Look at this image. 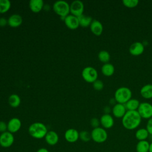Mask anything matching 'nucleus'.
<instances>
[{"instance_id": "72a5a7b5", "label": "nucleus", "mask_w": 152, "mask_h": 152, "mask_svg": "<svg viewBox=\"0 0 152 152\" xmlns=\"http://www.w3.org/2000/svg\"><path fill=\"white\" fill-rule=\"evenodd\" d=\"M7 131V124L4 121H0V132L3 133Z\"/></svg>"}, {"instance_id": "7ed1b4c3", "label": "nucleus", "mask_w": 152, "mask_h": 152, "mask_svg": "<svg viewBox=\"0 0 152 152\" xmlns=\"http://www.w3.org/2000/svg\"><path fill=\"white\" fill-rule=\"evenodd\" d=\"M132 97V91L127 87H121L117 88L114 94V99L116 103H126Z\"/></svg>"}, {"instance_id": "412c9836", "label": "nucleus", "mask_w": 152, "mask_h": 152, "mask_svg": "<svg viewBox=\"0 0 152 152\" xmlns=\"http://www.w3.org/2000/svg\"><path fill=\"white\" fill-rule=\"evenodd\" d=\"M102 74L106 77L112 76L115 72V67L113 64L108 62L104 64L101 69Z\"/></svg>"}, {"instance_id": "e433bc0d", "label": "nucleus", "mask_w": 152, "mask_h": 152, "mask_svg": "<svg viewBox=\"0 0 152 152\" xmlns=\"http://www.w3.org/2000/svg\"><path fill=\"white\" fill-rule=\"evenodd\" d=\"M36 152H49V151L46 148H40L38 149Z\"/></svg>"}, {"instance_id": "393cba45", "label": "nucleus", "mask_w": 152, "mask_h": 152, "mask_svg": "<svg viewBox=\"0 0 152 152\" xmlns=\"http://www.w3.org/2000/svg\"><path fill=\"white\" fill-rule=\"evenodd\" d=\"M79 24L83 27H87L90 26L91 22L93 21V19L90 16H87L84 14L79 16L78 17Z\"/></svg>"}, {"instance_id": "1a4fd4ad", "label": "nucleus", "mask_w": 152, "mask_h": 152, "mask_svg": "<svg viewBox=\"0 0 152 152\" xmlns=\"http://www.w3.org/2000/svg\"><path fill=\"white\" fill-rule=\"evenodd\" d=\"M84 9V6L83 2L79 0L74 1L70 5V12L71 15L77 17L83 14Z\"/></svg>"}, {"instance_id": "4468645a", "label": "nucleus", "mask_w": 152, "mask_h": 152, "mask_svg": "<svg viewBox=\"0 0 152 152\" xmlns=\"http://www.w3.org/2000/svg\"><path fill=\"white\" fill-rule=\"evenodd\" d=\"M64 20L66 27L71 30H75L80 26L78 17L73 15L69 14L65 17Z\"/></svg>"}, {"instance_id": "c756f323", "label": "nucleus", "mask_w": 152, "mask_h": 152, "mask_svg": "<svg viewBox=\"0 0 152 152\" xmlns=\"http://www.w3.org/2000/svg\"><path fill=\"white\" fill-rule=\"evenodd\" d=\"M122 3L128 8H134L138 5L139 1L138 0H123Z\"/></svg>"}, {"instance_id": "c9c22d12", "label": "nucleus", "mask_w": 152, "mask_h": 152, "mask_svg": "<svg viewBox=\"0 0 152 152\" xmlns=\"http://www.w3.org/2000/svg\"><path fill=\"white\" fill-rule=\"evenodd\" d=\"M103 110H104V114H109L110 112V111L112 112V109H110V107L109 106H106V107H104Z\"/></svg>"}, {"instance_id": "39448f33", "label": "nucleus", "mask_w": 152, "mask_h": 152, "mask_svg": "<svg viewBox=\"0 0 152 152\" xmlns=\"http://www.w3.org/2000/svg\"><path fill=\"white\" fill-rule=\"evenodd\" d=\"M91 140L97 143H103L107 138V133L106 129L102 127L93 128L91 132Z\"/></svg>"}, {"instance_id": "20e7f679", "label": "nucleus", "mask_w": 152, "mask_h": 152, "mask_svg": "<svg viewBox=\"0 0 152 152\" xmlns=\"http://www.w3.org/2000/svg\"><path fill=\"white\" fill-rule=\"evenodd\" d=\"M53 10L61 18L66 17L70 12V5L64 1H56L53 5Z\"/></svg>"}, {"instance_id": "c85d7f7f", "label": "nucleus", "mask_w": 152, "mask_h": 152, "mask_svg": "<svg viewBox=\"0 0 152 152\" xmlns=\"http://www.w3.org/2000/svg\"><path fill=\"white\" fill-rule=\"evenodd\" d=\"M79 138L83 142H88L91 139V133L87 131H82L79 132Z\"/></svg>"}, {"instance_id": "9d476101", "label": "nucleus", "mask_w": 152, "mask_h": 152, "mask_svg": "<svg viewBox=\"0 0 152 152\" xmlns=\"http://www.w3.org/2000/svg\"><path fill=\"white\" fill-rule=\"evenodd\" d=\"M21 127V122L17 118H12L7 124L8 131L14 134L18 132Z\"/></svg>"}, {"instance_id": "cd10ccee", "label": "nucleus", "mask_w": 152, "mask_h": 152, "mask_svg": "<svg viewBox=\"0 0 152 152\" xmlns=\"http://www.w3.org/2000/svg\"><path fill=\"white\" fill-rule=\"evenodd\" d=\"M11 7V2L9 0H0V14L7 12Z\"/></svg>"}, {"instance_id": "6ab92c4d", "label": "nucleus", "mask_w": 152, "mask_h": 152, "mask_svg": "<svg viewBox=\"0 0 152 152\" xmlns=\"http://www.w3.org/2000/svg\"><path fill=\"white\" fill-rule=\"evenodd\" d=\"M44 5V2L42 0H31L29 2V7L31 11L33 12H40Z\"/></svg>"}, {"instance_id": "f3484780", "label": "nucleus", "mask_w": 152, "mask_h": 152, "mask_svg": "<svg viewBox=\"0 0 152 152\" xmlns=\"http://www.w3.org/2000/svg\"><path fill=\"white\" fill-rule=\"evenodd\" d=\"M90 27L91 31L96 36L101 35L103 30V27L102 23L97 20H93Z\"/></svg>"}, {"instance_id": "423d86ee", "label": "nucleus", "mask_w": 152, "mask_h": 152, "mask_svg": "<svg viewBox=\"0 0 152 152\" xmlns=\"http://www.w3.org/2000/svg\"><path fill=\"white\" fill-rule=\"evenodd\" d=\"M81 75L86 82L93 83L97 80L98 72L94 68L88 66L83 69L81 72Z\"/></svg>"}, {"instance_id": "f704fd0d", "label": "nucleus", "mask_w": 152, "mask_h": 152, "mask_svg": "<svg viewBox=\"0 0 152 152\" xmlns=\"http://www.w3.org/2000/svg\"><path fill=\"white\" fill-rule=\"evenodd\" d=\"M8 24V20H7L4 17L0 18V26L4 27Z\"/></svg>"}, {"instance_id": "a878e982", "label": "nucleus", "mask_w": 152, "mask_h": 152, "mask_svg": "<svg viewBox=\"0 0 152 152\" xmlns=\"http://www.w3.org/2000/svg\"><path fill=\"white\" fill-rule=\"evenodd\" d=\"M8 103L10 106L12 107H17L20 104V97L16 94H12L8 98Z\"/></svg>"}, {"instance_id": "dca6fc26", "label": "nucleus", "mask_w": 152, "mask_h": 152, "mask_svg": "<svg viewBox=\"0 0 152 152\" xmlns=\"http://www.w3.org/2000/svg\"><path fill=\"white\" fill-rule=\"evenodd\" d=\"M46 142L50 145H56L59 141V136L58 134L54 131H48L45 137Z\"/></svg>"}, {"instance_id": "ddd939ff", "label": "nucleus", "mask_w": 152, "mask_h": 152, "mask_svg": "<svg viewBox=\"0 0 152 152\" xmlns=\"http://www.w3.org/2000/svg\"><path fill=\"white\" fill-rule=\"evenodd\" d=\"M144 51V46L140 42H135L131 45L129 48V53L134 56L141 55Z\"/></svg>"}, {"instance_id": "bb28decb", "label": "nucleus", "mask_w": 152, "mask_h": 152, "mask_svg": "<svg viewBox=\"0 0 152 152\" xmlns=\"http://www.w3.org/2000/svg\"><path fill=\"white\" fill-rule=\"evenodd\" d=\"M98 59L103 64L108 63L110 59V53L107 50H102L98 53Z\"/></svg>"}, {"instance_id": "6e6552de", "label": "nucleus", "mask_w": 152, "mask_h": 152, "mask_svg": "<svg viewBox=\"0 0 152 152\" xmlns=\"http://www.w3.org/2000/svg\"><path fill=\"white\" fill-rule=\"evenodd\" d=\"M14 142L13 134L9 131L1 133L0 135V145L4 148L10 147Z\"/></svg>"}, {"instance_id": "b1692460", "label": "nucleus", "mask_w": 152, "mask_h": 152, "mask_svg": "<svg viewBox=\"0 0 152 152\" xmlns=\"http://www.w3.org/2000/svg\"><path fill=\"white\" fill-rule=\"evenodd\" d=\"M150 143L147 140L139 141L136 145L137 152H148Z\"/></svg>"}, {"instance_id": "473e14b6", "label": "nucleus", "mask_w": 152, "mask_h": 152, "mask_svg": "<svg viewBox=\"0 0 152 152\" xmlns=\"http://www.w3.org/2000/svg\"><path fill=\"white\" fill-rule=\"evenodd\" d=\"M147 130L148 131L150 135H152V118L148 119V121L146 124Z\"/></svg>"}, {"instance_id": "a211bd4d", "label": "nucleus", "mask_w": 152, "mask_h": 152, "mask_svg": "<svg viewBox=\"0 0 152 152\" xmlns=\"http://www.w3.org/2000/svg\"><path fill=\"white\" fill-rule=\"evenodd\" d=\"M23 23L22 17L17 14L11 15L8 19V24L11 27H19Z\"/></svg>"}, {"instance_id": "f03ea898", "label": "nucleus", "mask_w": 152, "mask_h": 152, "mask_svg": "<svg viewBox=\"0 0 152 152\" xmlns=\"http://www.w3.org/2000/svg\"><path fill=\"white\" fill-rule=\"evenodd\" d=\"M28 133L34 138L42 139L45 138L48 132L46 126L42 122H34L28 127Z\"/></svg>"}, {"instance_id": "2f4dec72", "label": "nucleus", "mask_w": 152, "mask_h": 152, "mask_svg": "<svg viewBox=\"0 0 152 152\" xmlns=\"http://www.w3.org/2000/svg\"><path fill=\"white\" fill-rule=\"evenodd\" d=\"M100 124V120L99 119H97V118H93L90 120V125L93 128L99 127Z\"/></svg>"}, {"instance_id": "f8f14e48", "label": "nucleus", "mask_w": 152, "mask_h": 152, "mask_svg": "<svg viewBox=\"0 0 152 152\" xmlns=\"http://www.w3.org/2000/svg\"><path fill=\"white\" fill-rule=\"evenodd\" d=\"M64 138L68 142H75L79 139V132L75 129L69 128L65 131L64 134Z\"/></svg>"}, {"instance_id": "4be33fe9", "label": "nucleus", "mask_w": 152, "mask_h": 152, "mask_svg": "<svg viewBox=\"0 0 152 152\" xmlns=\"http://www.w3.org/2000/svg\"><path fill=\"white\" fill-rule=\"evenodd\" d=\"M140 104V102L137 99L131 98L124 104L126 110H137Z\"/></svg>"}, {"instance_id": "aec40b11", "label": "nucleus", "mask_w": 152, "mask_h": 152, "mask_svg": "<svg viewBox=\"0 0 152 152\" xmlns=\"http://www.w3.org/2000/svg\"><path fill=\"white\" fill-rule=\"evenodd\" d=\"M140 94L144 99L152 98V84H147L140 89Z\"/></svg>"}, {"instance_id": "f257e3e1", "label": "nucleus", "mask_w": 152, "mask_h": 152, "mask_svg": "<svg viewBox=\"0 0 152 152\" xmlns=\"http://www.w3.org/2000/svg\"><path fill=\"white\" fill-rule=\"evenodd\" d=\"M141 119L137 110H127L122 118V124L125 129L133 130L139 126Z\"/></svg>"}, {"instance_id": "9b49d317", "label": "nucleus", "mask_w": 152, "mask_h": 152, "mask_svg": "<svg viewBox=\"0 0 152 152\" xmlns=\"http://www.w3.org/2000/svg\"><path fill=\"white\" fill-rule=\"evenodd\" d=\"M126 111L125 104L118 103H115L112 108V115L117 118H122Z\"/></svg>"}, {"instance_id": "0eeeda50", "label": "nucleus", "mask_w": 152, "mask_h": 152, "mask_svg": "<svg viewBox=\"0 0 152 152\" xmlns=\"http://www.w3.org/2000/svg\"><path fill=\"white\" fill-rule=\"evenodd\" d=\"M137 112L141 118L149 119L152 118V104L148 102L140 103Z\"/></svg>"}, {"instance_id": "2eb2a0df", "label": "nucleus", "mask_w": 152, "mask_h": 152, "mask_svg": "<svg viewBox=\"0 0 152 152\" xmlns=\"http://www.w3.org/2000/svg\"><path fill=\"white\" fill-rule=\"evenodd\" d=\"M100 125L104 129H110L114 125V119L110 114H103L100 119Z\"/></svg>"}, {"instance_id": "7c9ffc66", "label": "nucleus", "mask_w": 152, "mask_h": 152, "mask_svg": "<svg viewBox=\"0 0 152 152\" xmlns=\"http://www.w3.org/2000/svg\"><path fill=\"white\" fill-rule=\"evenodd\" d=\"M93 87L94 90L97 91H100L103 88L104 84L102 80L97 79L94 83H93Z\"/></svg>"}, {"instance_id": "5701e85b", "label": "nucleus", "mask_w": 152, "mask_h": 152, "mask_svg": "<svg viewBox=\"0 0 152 152\" xmlns=\"http://www.w3.org/2000/svg\"><path fill=\"white\" fill-rule=\"evenodd\" d=\"M150 134L147 130L146 128H140L137 130L135 132V138L138 140V141H143V140H146Z\"/></svg>"}, {"instance_id": "4c0bfd02", "label": "nucleus", "mask_w": 152, "mask_h": 152, "mask_svg": "<svg viewBox=\"0 0 152 152\" xmlns=\"http://www.w3.org/2000/svg\"><path fill=\"white\" fill-rule=\"evenodd\" d=\"M148 152H152V142L150 144V147H149V151Z\"/></svg>"}]
</instances>
